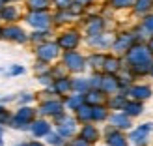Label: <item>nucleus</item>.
<instances>
[{"label":"nucleus","mask_w":153,"mask_h":146,"mask_svg":"<svg viewBox=\"0 0 153 146\" xmlns=\"http://www.w3.org/2000/svg\"><path fill=\"white\" fill-rule=\"evenodd\" d=\"M134 94H136V97H148L149 96V90L148 88H136Z\"/></svg>","instance_id":"obj_1"},{"label":"nucleus","mask_w":153,"mask_h":146,"mask_svg":"<svg viewBox=\"0 0 153 146\" xmlns=\"http://www.w3.org/2000/svg\"><path fill=\"white\" fill-rule=\"evenodd\" d=\"M127 112H131V114H138V112H140V107H138V105H131V107H127Z\"/></svg>","instance_id":"obj_2"},{"label":"nucleus","mask_w":153,"mask_h":146,"mask_svg":"<svg viewBox=\"0 0 153 146\" xmlns=\"http://www.w3.org/2000/svg\"><path fill=\"white\" fill-rule=\"evenodd\" d=\"M148 4H149V0H140V7H138V10H142V7L146 10V7H148Z\"/></svg>","instance_id":"obj_3"},{"label":"nucleus","mask_w":153,"mask_h":146,"mask_svg":"<svg viewBox=\"0 0 153 146\" xmlns=\"http://www.w3.org/2000/svg\"><path fill=\"white\" fill-rule=\"evenodd\" d=\"M146 26L153 30V17H151V19H148V22H146Z\"/></svg>","instance_id":"obj_4"}]
</instances>
